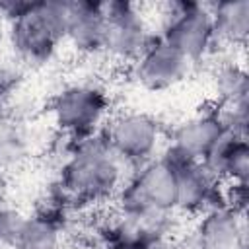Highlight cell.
<instances>
[{"mask_svg":"<svg viewBox=\"0 0 249 249\" xmlns=\"http://www.w3.org/2000/svg\"><path fill=\"white\" fill-rule=\"evenodd\" d=\"M4 95H6V91L2 89V86H0V103H2V99H4Z\"/></svg>","mask_w":249,"mask_h":249,"instance_id":"cb8c5ba5","label":"cell"},{"mask_svg":"<svg viewBox=\"0 0 249 249\" xmlns=\"http://www.w3.org/2000/svg\"><path fill=\"white\" fill-rule=\"evenodd\" d=\"M152 8L154 16L148 14V18L154 33L175 47L193 64L206 60L218 51L208 4L171 0Z\"/></svg>","mask_w":249,"mask_h":249,"instance_id":"3957f363","label":"cell"},{"mask_svg":"<svg viewBox=\"0 0 249 249\" xmlns=\"http://www.w3.org/2000/svg\"><path fill=\"white\" fill-rule=\"evenodd\" d=\"M183 249H245L247 214H237L228 206L208 210L195 218L185 235H177Z\"/></svg>","mask_w":249,"mask_h":249,"instance_id":"9c48e42d","label":"cell"},{"mask_svg":"<svg viewBox=\"0 0 249 249\" xmlns=\"http://www.w3.org/2000/svg\"><path fill=\"white\" fill-rule=\"evenodd\" d=\"M2 198H4V187H2V173H0V204H2Z\"/></svg>","mask_w":249,"mask_h":249,"instance_id":"603a6c76","label":"cell"},{"mask_svg":"<svg viewBox=\"0 0 249 249\" xmlns=\"http://www.w3.org/2000/svg\"><path fill=\"white\" fill-rule=\"evenodd\" d=\"M64 43H68L82 56H95L103 53V43H105L103 2L66 0Z\"/></svg>","mask_w":249,"mask_h":249,"instance_id":"8fae6325","label":"cell"},{"mask_svg":"<svg viewBox=\"0 0 249 249\" xmlns=\"http://www.w3.org/2000/svg\"><path fill=\"white\" fill-rule=\"evenodd\" d=\"M130 169L111 150L103 132L78 138L56 165V177L45 193L68 214L113 202Z\"/></svg>","mask_w":249,"mask_h":249,"instance_id":"6da1fadb","label":"cell"},{"mask_svg":"<svg viewBox=\"0 0 249 249\" xmlns=\"http://www.w3.org/2000/svg\"><path fill=\"white\" fill-rule=\"evenodd\" d=\"M6 25L14 60L29 68H43L64 43L66 0H31Z\"/></svg>","mask_w":249,"mask_h":249,"instance_id":"7a4b0ae2","label":"cell"},{"mask_svg":"<svg viewBox=\"0 0 249 249\" xmlns=\"http://www.w3.org/2000/svg\"><path fill=\"white\" fill-rule=\"evenodd\" d=\"M224 200L230 210L237 214H247V200H249L247 183H224Z\"/></svg>","mask_w":249,"mask_h":249,"instance_id":"ffe728a7","label":"cell"},{"mask_svg":"<svg viewBox=\"0 0 249 249\" xmlns=\"http://www.w3.org/2000/svg\"><path fill=\"white\" fill-rule=\"evenodd\" d=\"M66 222L35 210L25 216L19 231L8 249H60L64 239Z\"/></svg>","mask_w":249,"mask_h":249,"instance_id":"2e32d148","label":"cell"},{"mask_svg":"<svg viewBox=\"0 0 249 249\" xmlns=\"http://www.w3.org/2000/svg\"><path fill=\"white\" fill-rule=\"evenodd\" d=\"M51 138V136H49ZM29 119H18L10 113H0V173L25 165L37 148H47Z\"/></svg>","mask_w":249,"mask_h":249,"instance_id":"4fadbf2b","label":"cell"},{"mask_svg":"<svg viewBox=\"0 0 249 249\" xmlns=\"http://www.w3.org/2000/svg\"><path fill=\"white\" fill-rule=\"evenodd\" d=\"M177 175V204L179 216H200L208 210L226 206L224 183L202 163L187 161L175 169Z\"/></svg>","mask_w":249,"mask_h":249,"instance_id":"30bf717a","label":"cell"},{"mask_svg":"<svg viewBox=\"0 0 249 249\" xmlns=\"http://www.w3.org/2000/svg\"><path fill=\"white\" fill-rule=\"evenodd\" d=\"M95 249H140V247L124 245V243H115V241H107V239H97Z\"/></svg>","mask_w":249,"mask_h":249,"instance_id":"7402d4cb","label":"cell"},{"mask_svg":"<svg viewBox=\"0 0 249 249\" xmlns=\"http://www.w3.org/2000/svg\"><path fill=\"white\" fill-rule=\"evenodd\" d=\"M27 214H23L19 208L16 206H8V204H0V241L4 245V249L10 247V243L14 241L16 233L19 231L23 220Z\"/></svg>","mask_w":249,"mask_h":249,"instance_id":"d6986e66","label":"cell"},{"mask_svg":"<svg viewBox=\"0 0 249 249\" xmlns=\"http://www.w3.org/2000/svg\"><path fill=\"white\" fill-rule=\"evenodd\" d=\"M193 66L195 64L175 47L156 35L146 51L130 64V76L142 89L160 93L183 84L189 78Z\"/></svg>","mask_w":249,"mask_h":249,"instance_id":"ba28073f","label":"cell"},{"mask_svg":"<svg viewBox=\"0 0 249 249\" xmlns=\"http://www.w3.org/2000/svg\"><path fill=\"white\" fill-rule=\"evenodd\" d=\"M216 43L222 49H241L249 37V0H222L208 4Z\"/></svg>","mask_w":249,"mask_h":249,"instance_id":"9a60e30c","label":"cell"},{"mask_svg":"<svg viewBox=\"0 0 249 249\" xmlns=\"http://www.w3.org/2000/svg\"><path fill=\"white\" fill-rule=\"evenodd\" d=\"M202 163L222 183H247L249 181V144L245 136L224 134L214 142Z\"/></svg>","mask_w":249,"mask_h":249,"instance_id":"5bb4252c","label":"cell"},{"mask_svg":"<svg viewBox=\"0 0 249 249\" xmlns=\"http://www.w3.org/2000/svg\"><path fill=\"white\" fill-rule=\"evenodd\" d=\"M103 54L130 66L156 37L144 6L124 0H109L103 2Z\"/></svg>","mask_w":249,"mask_h":249,"instance_id":"52a82bcc","label":"cell"},{"mask_svg":"<svg viewBox=\"0 0 249 249\" xmlns=\"http://www.w3.org/2000/svg\"><path fill=\"white\" fill-rule=\"evenodd\" d=\"M222 134L224 126L218 117L216 103L212 101L210 105L200 107L196 113L179 121L171 128V134L165 138V142L179 150L185 158L202 161Z\"/></svg>","mask_w":249,"mask_h":249,"instance_id":"7c38bea8","label":"cell"},{"mask_svg":"<svg viewBox=\"0 0 249 249\" xmlns=\"http://www.w3.org/2000/svg\"><path fill=\"white\" fill-rule=\"evenodd\" d=\"M210 84L214 91V103H233L249 99V74L233 56L220 58L210 74Z\"/></svg>","mask_w":249,"mask_h":249,"instance_id":"e0dca14e","label":"cell"},{"mask_svg":"<svg viewBox=\"0 0 249 249\" xmlns=\"http://www.w3.org/2000/svg\"><path fill=\"white\" fill-rule=\"evenodd\" d=\"M216 109H218V117L222 121L224 130L247 138L249 99H245V101H233V103H222V105H216Z\"/></svg>","mask_w":249,"mask_h":249,"instance_id":"ac0fdd59","label":"cell"},{"mask_svg":"<svg viewBox=\"0 0 249 249\" xmlns=\"http://www.w3.org/2000/svg\"><path fill=\"white\" fill-rule=\"evenodd\" d=\"M101 132L111 150L128 165V169L156 158L165 142L160 119L146 111L111 113Z\"/></svg>","mask_w":249,"mask_h":249,"instance_id":"5b68a950","label":"cell"},{"mask_svg":"<svg viewBox=\"0 0 249 249\" xmlns=\"http://www.w3.org/2000/svg\"><path fill=\"white\" fill-rule=\"evenodd\" d=\"M47 113L53 130L72 138H86L103 130L111 117V97L99 82L76 80L53 93Z\"/></svg>","mask_w":249,"mask_h":249,"instance_id":"277c9868","label":"cell"},{"mask_svg":"<svg viewBox=\"0 0 249 249\" xmlns=\"http://www.w3.org/2000/svg\"><path fill=\"white\" fill-rule=\"evenodd\" d=\"M140 249H183L177 235L173 237H158V239H152L144 245H140Z\"/></svg>","mask_w":249,"mask_h":249,"instance_id":"44dd1931","label":"cell"},{"mask_svg":"<svg viewBox=\"0 0 249 249\" xmlns=\"http://www.w3.org/2000/svg\"><path fill=\"white\" fill-rule=\"evenodd\" d=\"M177 175L175 169L160 156L130 169L124 185L113 198L115 210L156 208L177 212Z\"/></svg>","mask_w":249,"mask_h":249,"instance_id":"8992f818","label":"cell"}]
</instances>
